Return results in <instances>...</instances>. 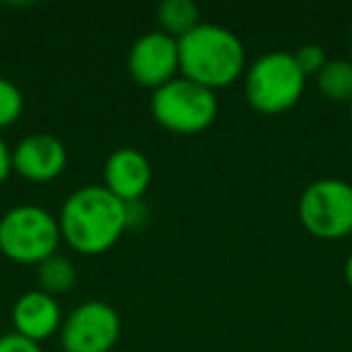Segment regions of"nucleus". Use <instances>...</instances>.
Wrapping results in <instances>:
<instances>
[{
  "instance_id": "1",
  "label": "nucleus",
  "mask_w": 352,
  "mask_h": 352,
  "mask_svg": "<svg viewBox=\"0 0 352 352\" xmlns=\"http://www.w3.org/2000/svg\"><path fill=\"white\" fill-rule=\"evenodd\" d=\"M60 236L82 256L109 251L131 227L128 203L104 186H82L65 198L58 215Z\"/></svg>"
},
{
  "instance_id": "2",
  "label": "nucleus",
  "mask_w": 352,
  "mask_h": 352,
  "mask_svg": "<svg viewBox=\"0 0 352 352\" xmlns=\"http://www.w3.org/2000/svg\"><path fill=\"white\" fill-rule=\"evenodd\" d=\"M246 73V51L232 30L201 22L179 39V75L208 89L230 87Z\"/></svg>"
},
{
  "instance_id": "3",
  "label": "nucleus",
  "mask_w": 352,
  "mask_h": 352,
  "mask_svg": "<svg viewBox=\"0 0 352 352\" xmlns=\"http://www.w3.org/2000/svg\"><path fill=\"white\" fill-rule=\"evenodd\" d=\"M307 78L287 51H270L254 60L244 73L246 102L265 116H278L302 99Z\"/></svg>"
},
{
  "instance_id": "4",
  "label": "nucleus",
  "mask_w": 352,
  "mask_h": 352,
  "mask_svg": "<svg viewBox=\"0 0 352 352\" xmlns=\"http://www.w3.org/2000/svg\"><path fill=\"white\" fill-rule=\"evenodd\" d=\"M58 217L41 206H15L0 217V254L22 265H39L58 254Z\"/></svg>"
},
{
  "instance_id": "5",
  "label": "nucleus",
  "mask_w": 352,
  "mask_h": 352,
  "mask_svg": "<svg viewBox=\"0 0 352 352\" xmlns=\"http://www.w3.org/2000/svg\"><path fill=\"white\" fill-rule=\"evenodd\" d=\"M215 92L186 78H174L150 97V113L164 131L176 135H196L215 123L217 118Z\"/></svg>"
},
{
  "instance_id": "6",
  "label": "nucleus",
  "mask_w": 352,
  "mask_h": 352,
  "mask_svg": "<svg viewBox=\"0 0 352 352\" xmlns=\"http://www.w3.org/2000/svg\"><path fill=\"white\" fill-rule=\"evenodd\" d=\"M299 222L311 236L338 241L352 234V184L318 179L299 196Z\"/></svg>"
},
{
  "instance_id": "7",
  "label": "nucleus",
  "mask_w": 352,
  "mask_h": 352,
  "mask_svg": "<svg viewBox=\"0 0 352 352\" xmlns=\"http://www.w3.org/2000/svg\"><path fill=\"white\" fill-rule=\"evenodd\" d=\"M121 338V318L116 309L99 299L75 307L60 326V345L65 352H111Z\"/></svg>"
},
{
  "instance_id": "8",
  "label": "nucleus",
  "mask_w": 352,
  "mask_h": 352,
  "mask_svg": "<svg viewBox=\"0 0 352 352\" xmlns=\"http://www.w3.org/2000/svg\"><path fill=\"white\" fill-rule=\"evenodd\" d=\"M128 75L147 89H160L179 78V41L155 30L138 36L128 51Z\"/></svg>"
},
{
  "instance_id": "9",
  "label": "nucleus",
  "mask_w": 352,
  "mask_h": 352,
  "mask_svg": "<svg viewBox=\"0 0 352 352\" xmlns=\"http://www.w3.org/2000/svg\"><path fill=\"white\" fill-rule=\"evenodd\" d=\"M68 164V150L51 133H32L12 150V171L34 184L58 179Z\"/></svg>"
},
{
  "instance_id": "10",
  "label": "nucleus",
  "mask_w": 352,
  "mask_h": 352,
  "mask_svg": "<svg viewBox=\"0 0 352 352\" xmlns=\"http://www.w3.org/2000/svg\"><path fill=\"white\" fill-rule=\"evenodd\" d=\"M152 184L150 160L135 147H118L104 164V188L123 203H140Z\"/></svg>"
},
{
  "instance_id": "11",
  "label": "nucleus",
  "mask_w": 352,
  "mask_h": 352,
  "mask_svg": "<svg viewBox=\"0 0 352 352\" xmlns=\"http://www.w3.org/2000/svg\"><path fill=\"white\" fill-rule=\"evenodd\" d=\"M60 326H63V316H60L58 299L41 292L39 287L20 294L12 304V328L17 336L27 340L41 342L56 336Z\"/></svg>"
},
{
  "instance_id": "12",
  "label": "nucleus",
  "mask_w": 352,
  "mask_h": 352,
  "mask_svg": "<svg viewBox=\"0 0 352 352\" xmlns=\"http://www.w3.org/2000/svg\"><path fill=\"white\" fill-rule=\"evenodd\" d=\"M157 22L160 32L179 41L201 25V10L191 0H164L157 6Z\"/></svg>"
},
{
  "instance_id": "13",
  "label": "nucleus",
  "mask_w": 352,
  "mask_h": 352,
  "mask_svg": "<svg viewBox=\"0 0 352 352\" xmlns=\"http://www.w3.org/2000/svg\"><path fill=\"white\" fill-rule=\"evenodd\" d=\"M36 280H39V289L51 297L65 294L75 287L78 283V268L68 256L54 254L46 261L36 265Z\"/></svg>"
},
{
  "instance_id": "14",
  "label": "nucleus",
  "mask_w": 352,
  "mask_h": 352,
  "mask_svg": "<svg viewBox=\"0 0 352 352\" xmlns=\"http://www.w3.org/2000/svg\"><path fill=\"white\" fill-rule=\"evenodd\" d=\"M318 92L338 104H352V60L331 58L316 75Z\"/></svg>"
},
{
  "instance_id": "15",
  "label": "nucleus",
  "mask_w": 352,
  "mask_h": 352,
  "mask_svg": "<svg viewBox=\"0 0 352 352\" xmlns=\"http://www.w3.org/2000/svg\"><path fill=\"white\" fill-rule=\"evenodd\" d=\"M22 111H25L22 89L17 87L12 80L0 78V131H3V128H10L12 123L20 121Z\"/></svg>"
},
{
  "instance_id": "16",
  "label": "nucleus",
  "mask_w": 352,
  "mask_h": 352,
  "mask_svg": "<svg viewBox=\"0 0 352 352\" xmlns=\"http://www.w3.org/2000/svg\"><path fill=\"white\" fill-rule=\"evenodd\" d=\"M294 60H297L299 70L304 73V78H316L318 73H321L323 68H326V63L331 58L326 56V51H323V46L318 44H304L302 49L294 51Z\"/></svg>"
},
{
  "instance_id": "17",
  "label": "nucleus",
  "mask_w": 352,
  "mask_h": 352,
  "mask_svg": "<svg viewBox=\"0 0 352 352\" xmlns=\"http://www.w3.org/2000/svg\"><path fill=\"white\" fill-rule=\"evenodd\" d=\"M0 352H44L39 347V342L27 340V338L17 336L15 331L0 336Z\"/></svg>"
},
{
  "instance_id": "18",
  "label": "nucleus",
  "mask_w": 352,
  "mask_h": 352,
  "mask_svg": "<svg viewBox=\"0 0 352 352\" xmlns=\"http://www.w3.org/2000/svg\"><path fill=\"white\" fill-rule=\"evenodd\" d=\"M12 174V150L8 142L0 138V184L8 182V176Z\"/></svg>"
},
{
  "instance_id": "19",
  "label": "nucleus",
  "mask_w": 352,
  "mask_h": 352,
  "mask_svg": "<svg viewBox=\"0 0 352 352\" xmlns=\"http://www.w3.org/2000/svg\"><path fill=\"white\" fill-rule=\"evenodd\" d=\"M345 283L350 285V289H352V254L347 256V261H345Z\"/></svg>"
},
{
  "instance_id": "20",
  "label": "nucleus",
  "mask_w": 352,
  "mask_h": 352,
  "mask_svg": "<svg viewBox=\"0 0 352 352\" xmlns=\"http://www.w3.org/2000/svg\"><path fill=\"white\" fill-rule=\"evenodd\" d=\"M350 126H352V104H350Z\"/></svg>"
}]
</instances>
